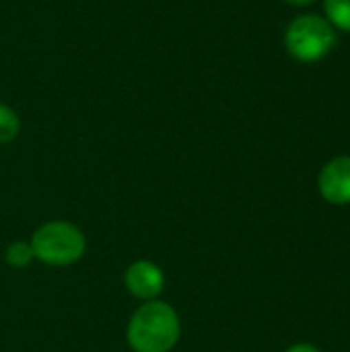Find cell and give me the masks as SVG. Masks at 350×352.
I'll use <instances>...</instances> for the list:
<instances>
[{
  "instance_id": "9c48e42d",
  "label": "cell",
  "mask_w": 350,
  "mask_h": 352,
  "mask_svg": "<svg viewBox=\"0 0 350 352\" xmlns=\"http://www.w3.org/2000/svg\"><path fill=\"white\" fill-rule=\"evenodd\" d=\"M285 352H320V349H316L314 344H295Z\"/></svg>"
},
{
  "instance_id": "7a4b0ae2",
  "label": "cell",
  "mask_w": 350,
  "mask_h": 352,
  "mask_svg": "<svg viewBox=\"0 0 350 352\" xmlns=\"http://www.w3.org/2000/svg\"><path fill=\"white\" fill-rule=\"evenodd\" d=\"M285 45L295 60L318 62L336 45V33L326 19L318 14H303L287 27Z\"/></svg>"
},
{
  "instance_id": "3957f363",
  "label": "cell",
  "mask_w": 350,
  "mask_h": 352,
  "mask_svg": "<svg viewBox=\"0 0 350 352\" xmlns=\"http://www.w3.org/2000/svg\"><path fill=\"white\" fill-rule=\"evenodd\" d=\"M35 258L52 266L76 262L85 252L83 233L68 223H47L35 231L31 241Z\"/></svg>"
},
{
  "instance_id": "ba28073f",
  "label": "cell",
  "mask_w": 350,
  "mask_h": 352,
  "mask_svg": "<svg viewBox=\"0 0 350 352\" xmlns=\"http://www.w3.org/2000/svg\"><path fill=\"white\" fill-rule=\"evenodd\" d=\"M35 258L33 254V248L27 245V243H12L8 250H6V262L14 268H25L31 260Z\"/></svg>"
},
{
  "instance_id": "6da1fadb",
  "label": "cell",
  "mask_w": 350,
  "mask_h": 352,
  "mask_svg": "<svg viewBox=\"0 0 350 352\" xmlns=\"http://www.w3.org/2000/svg\"><path fill=\"white\" fill-rule=\"evenodd\" d=\"M179 338V320L167 303H146L130 320L128 342L136 352H167Z\"/></svg>"
},
{
  "instance_id": "5b68a950",
  "label": "cell",
  "mask_w": 350,
  "mask_h": 352,
  "mask_svg": "<svg viewBox=\"0 0 350 352\" xmlns=\"http://www.w3.org/2000/svg\"><path fill=\"white\" fill-rule=\"evenodd\" d=\"M165 276L159 266L151 262H136L126 272V287L132 295L140 299H153L163 291Z\"/></svg>"
},
{
  "instance_id": "30bf717a",
  "label": "cell",
  "mask_w": 350,
  "mask_h": 352,
  "mask_svg": "<svg viewBox=\"0 0 350 352\" xmlns=\"http://www.w3.org/2000/svg\"><path fill=\"white\" fill-rule=\"evenodd\" d=\"M285 2L295 4V6H305V4H311V2H316V0H285Z\"/></svg>"
},
{
  "instance_id": "52a82bcc",
  "label": "cell",
  "mask_w": 350,
  "mask_h": 352,
  "mask_svg": "<svg viewBox=\"0 0 350 352\" xmlns=\"http://www.w3.org/2000/svg\"><path fill=\"white\" fill-rule=\"evenodd\" d=\"M19 130H21V122H19V116L14 113V109L0 103V144L12 142L17 138Z\"/></svg>"
},
{
  "instance_id": "8992f818",
  "label": "cell",
  "mask_w": 350,
  "mask_h": 352,
  "mask_svg": "<svg viewBox=\"0 0 350 352\" xmlns=\"http://www.w3.org/2000/svg\"><path fill=\"white\" fill-rule=\"evenodd\" d=\"M324 6L330 23L350 33V0H324Z\"/></svg>"
},
{
  "instance_id": "277c9868",
  "label": "cell",
  "mask_w": 350,
  "mask_h": 352,
  "mask_svg": "<svg viewBox=\"0 0 350 352\" xmlns=\"http://www.w3.org/2000/svg\"><path fill=\"white\" fill-rule=\"evenodd\" d=\"M318 188L330 204H350V157L332 159L322 169Z\"/></svg>"
}]
</instances>
